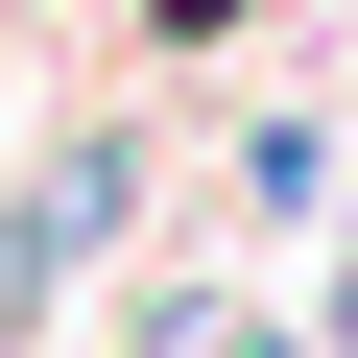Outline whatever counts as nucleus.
<instances>
[{
  "instance_id": "nucleus-1",
  "label": "nucleus",
  "mask_w": 358,
  "mask_h": 358,
  "mask_svg": "<svg viewBox=\"0 0 358 358\" xmlns=\"http://www.w3.org/2000/svg\"><path fill=\"white\" fill-rule=\"evenodd\" d=\"M143 24H239V0H143Z\"/></svg>"
}]
</instances>
